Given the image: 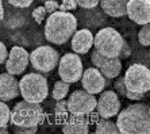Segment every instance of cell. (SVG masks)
Returning a JSON list of instances; mask_svg holds the SVG:
<instances>
[{
  "label": "cell",
  "mask_w": 150,
  "mask_h": 134,
  "mask_svg": "<svg viewBox=\"0 0 150 134\" xmlns=\"http://www.w3.org/2000/svg\"><path fill=\"white\" fill-rule=\"evenodd\" d=\"M77 31V18L69 11H56L45 23V38L50 43L64 45Z\"/></svg>",
  "instance_id": "obj_1"
},
{
  "label": "cell",
  "mask_w": 150,
  "mask_h": 134,
  "mask_svg": "<svg viewBox=\"0 0 150 134\" xmlns=\"http://www.w3.org/2000/svg\"><path fill=\"white\" fill-rule=\"evenodd\" d=\"M119 131L123 134H150V111L145 103H134L118 114Z\"/></svg>",
  "instance_id": "obj_2"
},
{
  "label": "cell",
  "mask_w": 150,
  "mask_h": 134,
  "mask_svg": "<svg viewBox=\"0 0 150 134\" xmlns=\"http://www.w3.org/2000/svg\"><path fill=\"white\" fill-rule=\"evenodd\" d=\"M45 118L43 108L39 103H33L27 100L18 102L12 108L11 122L14 126L21 127H38Z\"/></svg>",
  "instance_id": "obj_3"
},
{
  "label": "cell",
  "mask_w": 150,
  "mask_h": 134,
  "mask_svg": "<svg viewBox=\"0 0 150 134\" xmlns=\"http://www.w3.org/2000/svg\"><path fill=\"white\" fill-rule=\"evenodd\" d=\"M21 95L25 100L33 103H42L49 94L47 80L41 73H27L19 81Z\"/></svg>",
  "instance_id": "obj_4"
},
{
  "label": "cell",
  "mask_w": 150,
  "mask_h": 134,
  "mask_svg": "<svg viewBox=\"0 0 150 134\" xmlns=\"http://www.w3.org/2000/svg\"><path fill=\"white\" fill-rule=\"evenodd\" d=\"M125 39L118 30L112 27L100 28L95 35V49L105 57H119Z\"/></svg>",
  "instance_id": "obj_5"
},
{
  "label": "cell",
  "mask_w": 150,
  "mask_h": 134,
  "mask_svg": "<svg viewBox=\"0 0 150 134\" xmlns=\"http://www.w3.org/2000/svg\"><path fill=\"white\" fill-rule=\"evenodd\" d=\"M59 54L52 46H39L30 54V64L37 72L49 73L59 64Z\"/></svg>",
  "instance_id": "obj_6"
},
{
  "label": "cell",
  "mask_w": 150,
  "mask_h": 134,
  "mask_svg": "<svg viewBox=\"0 0 150 134\" xmlns=\"http://www.w3.org/2000/svg\"><path fill=\"white\" fill-rule=\"evenodd\" d=\"M125 81L129 91L146 94L150 91V69L142 64H133L126 71Z\"/></svg>",
  "instance_id": "obj_7"
},
{
  "label": "cell",
  "mask_w": 150,
  "mask_h": 134,
  "mask_svg": "<svg viewBox=\"0 0 150 134\" xmlns=\"http://www.w3.org/2000/svg\"><path fill=\"white\" fill-rule=\"evenodd\" d=\"M83 73V61L79 53H67L61 57L58 64V74L61 80L73 84L81 80Z\"/></svg>",
  "instance_id": "obj_8"
},
{
  "label": "cell",
  "mask_w": 150,
  "mask_h": 134,
  "mask_svg": "<svg viewBox=\"0 0 150 134\" xmlns=\"http://www.w3.org/2000/svg\"><path fill=\"white\" fill-rule=\"evenodd\" d=\"M96 107H98V99L95 98L93 94L85 89H77L72 92L68 99V108L70 114L88 115L93 113Z\"/></svg>",
  "instance_id": "obj_9"
},
{
  "label": "cell",
  "mask_w": 150,
  "mask_h": 134,
  "mask_svg": "<svg viewBox=\"0 0 150 134\" xmlns=\"http://www.w3.org/2000/svg\"><path fill=\"white\" fill-rule=\"evenodd\" d=\"M108 80L110 79L105 77L99 68L93 67L84 71L83 77H81V84H83V88L85 91L96 95V94H101L104 91L105 85H110Z\"/></svg>",
  "instance_id": "obj_10"
},
{
  "label": "cell",
  "mask_w": 150,
  "mask_h": 134,
  "mask_svg": "<svg viewBox=\"0 0 150 134\" xmlns=\"http://www.w3.org/2000/svg\"><path fill=\"white\" fill-rule=\"evenodd\" d=\"M28 62H30V56H28L27 50L21 46H14L10 50V56L4 65H6V71L8 73L19 76L23 72H26Z\"/></svg>",
  "instance_id": "obj_11"
},
{
  "label": "cell",
  "mask_w": 150,
  "mask_h": 134,
  "mask_svg": "<svg viewBox=\"0 0 150 134\" xmlns=\"http://www.w3.org/2000/svg\"><path fill=\"white\" fill-rule=\"evenodd\" d=\"M98 113L100 118H112L120 113V100L115 91H104L98 99Z\"/></svg>",
  "instance_id": "obj_12"
},
{
  "label": "cell",
  "mask_w": 150,
  "mask_h": 134,
  "mask_svg": "<svg viewBox=\"0 0 150 134\" xmlns=\"http://www.w3.org/2000/svg\"><path fill=\"white\" fill-rule=\"evenodd\" d=\"M127 16L137 25L150 23V0H130L127 4Z\"/></svg>",
  "instance_id": "obj_13"
},
{
  "label": "cell",
  "mask_w": 150,
  "mask_h": 134,
  "mask_svg": "<svg viewBox=\"0 0 150 134\" xmlns=\"http://www.w3.org/2000/svg\"><path fill=\"white\" fill-rule=\"evenodd\" d=\"M18 95H21V85L15 79V74L4 72L0 76V99L4 102L12 100Z\"/></svg>",
  "instance_id": "obj_14"
},
{
  "label": "cell",
  "mask_w": 150,
  "mask_h": 134,
  "mask_svg": "<svg viewBox=\"0 0 150 134\" xmlns=\"http://www.w3.org/2000/svg\"><path fill=\"white\" fill-rule=\"evenodd\" d=\"M95 45V37L89 28H81L72 37V50L79 54H87Z\"/></svg>",
  "instance_id": "obj_15"
},
{
  "label": "cell",
  "mask_w": 150,
  "mask_h": 134,
  "mask_svg": "<svg viewBox=\"0 0 150 134\" xmlns=\"http://www.w3.org/2000/svg\"><path fill=\"white\" fill-rule=\"evenodd\" d=\"M62 131L65 134H87L89 131V121L87 115L70 114L64 122Z\"/></svg>",
  "instance_id": "obj_16"
},
{
  "label": "cell",
  "mask_w": 150,
  "mask_h": 134,
  "mask_svg": "<svg viewBox=\"0 0 150 134\" xmlns=\"http://www.w3.org/2000/svg\"><path fill=\"white\" fill-rule=\"evenodd\" d=\"M129 1L130 0H100V7L108 16L120 18L127 14Z\"/></svg>",
  "instance_id": "obj_17"
},
{
  "label": "cell",
  "mask_w": 150,
  "mask_h": 134,
  "mask_svg": "<svg viewBox=\"0 0 150 134\" xmlns=\"http://www.w3.org/2000/svg\"><path fill=\"white\" fill-rule=\"evenodd\" d=\"M101 73L104 74L107 79H115L119 76V73L122 72V61L120 57H111L105 61V64L101 68H99Z\"/></svg>",
  "instance_id": "obj_18"
},
{
  "label": "cell",
  "mask_w": 150,
  "mask_h": 134,
  "mask_svg": "<svg viewBox=\"0 0 150 134\" xmlns=\"http://www.w3.org/2000/svg\"><path fill=\"white\" fill-rule=\"evenodd\" d=\"M95 131L98 134H116L120 133L119 131L118 123L110 121V118H100L96 123V129Z\"/></svg>",
  "instance_id": "obj_19"
},
{
  "label": "cell",
  "mask_w": 150,
  "mask_h": 134,
  "mask_svg": "<svg viewBox=\"0 0 150 134\" xmlns=\"http://www.w3.org/2000/svg\"><path fill=\"white\" fill-rule=\"evenodd\" d=\"M69 85H70L69 83H67V81H64V80L57 81L56 84H54V87H53V92H52L53 99L61 100V99L65 98L69 94Z\"/></svg>",
  "instance_id": "obj_20"
},
{
  "label": "cell",
  "mask_w": 150,
  "mask_h": 134,
  "mask_svg": "<svg viewBox=\"0 0 150 134\" xmlns=\"http://www.w3.org/2000/svg\"><path fill=\"white\" fill-rule=\"evenodd\" d=\"M11 115H12V110H10L8 104H6L4 100L0 103V126L7 127L8 122L11 121Z\"/></svg>",
  "instance_id": "obj_21"
},
{
  "label": "cell",
  "mask_w": 150,
  "mask_h": 134,
  "mask_svg": "<svg viewBox=\"0 0 150 134\" xmlns=\"http://www.w3.org/2000/svg\"><path fill=\"white\" fill-rule=\"evenodd\" d=\"M138 41L141 42V45L149 46L150 45V23L143 25L142 28L138 33Z\"/></svg>",
  "instance_id": "obj_22"
},
{
  "label": "cell",
  "mask_w": 150,
  "mask_h": 134,
  "mask_svg": "<svg viewBox=\"0 0 150 134\" xmlns=\"http://www.w3.org/2000/svg\"><path fill=\"white\" fill-rule=\"evenodd\" d=\"M68 113H69V108H68V100L65 102L64 99L61 100H57L56 107H54V114H56L57 118H64L67 116Z\"/></svg>",
  "instance_id": "obj_23"
},
{
  "label": "cell",
  "mask_w": 150,
  "mask_h": 134,
  "mask_svg": "<svg viewBox=\"0 0 150 134\" xmlns=\"http://www.w3.org/2000/svg\"><path fill=\"white\" fill-rule=\"evenodd\" d=\"M108 58L110 57H105L104 54H101L100 52L96 50V49H95L93 52H92V54H91V61H92V64H93L96 68H101Z\"/></svg>",
  "instance_id": "obj_24"
},
{
  "label": "cell",
  "mask_w": 150,
  "mask_h": 134,
  "mask_svg": "<svg viewBox=\"0 0 150 134\" xmlns=\"http://www.w3.org/2000/svg\"><path fill=\"white\" fill-rule=\"evenodd\" d=\"M46 14H47V11H46L45 6H39V7H37L33 11V18H34V21L37 23L41 25L42 22H43V19L46 18Z\"/></svg>",
  "instance_id": "obj_25"
},
{
  "label": "cell",
  "mask_w": 150,
  "mask_h": 134,
  "mask_svg": "<svg viewBox=\"0 0 150 134\" xmlns=\"http://www.w3.org/2000/svg\"><path fill=\"white\" fill-rule=\"evenodd\" d=\"M115 91L126 98V95H127V87H126L125 76H120V77L118 76V80L115 81Z\"/></svg>",
  "instance_id": "obj_26"
},
{
  "label": "cell",
  "mask_w": 150,
  "mask_h": 134,
  "mask_svg": "<svg viewBox=\"0 0 150 134\" xmlns=\"http://www.w3.org/2000/svg\"><path fill=\"white\" fill-rule=\"evenodd\" d=\"M79 7H83L84 10H95L100 4V0H77Z\"/></svg>",
  "instance_id": "obj_27"
},
{
  "label": "cell",
  "mask_w": 150,
  "mask_h": 134,
  "mask_svg": "<svg viewBox=\"0 0 150 134\" xmlns=\"http://www.w3.org/2000/svg\"><path fill=\"white\" fill-rule=\"evenodd\" d=\"M77 7H79L77 0H62L59 10L61 11H73V10H76Z\"/></svg>",
  "instance_id": "obj_28"
},
{
  "label": "cell",
  "mask_w": 150,
  "mask_h": 134,
  "mask_svg": "<svg viewBox=\"0 0 150 134\" xmlns=\"http://www.w3.org/2000/svg\"><path fill=\"white\" fill-rule=\"evenodd\" d=\"M43 6H45V8H46V11H47V14H49V15L50 14H54V12H56V11H58L59 7H61L57 0H49V1H46Z\"/></svg>",
  "instance_id": "obj_29"
},
{
  "label": "cell",
  "mask_w": 150,
  "mask_h": 134,
  "mask_svg": "<svg viewBox=\"0 0 150 134\" xmlns=\"http://www.w3.org/2000/svg\"><path fill=\"white\" fill-rule=\"evenodd\" d=\"M33 1L34 0H8V3L16 8H27L33 4Z\"/></svg>",
  "instance_id": "obj_30"
},
{
  "label": "cell",
  "mask_w": 150,
  "mask_h": 134,
  "mask_svg": "<svg viewBox=\"0 0 150 134\" xmlns=\"http://www.w3.org/2000/svg\"><path fill=\"white\" fill-rule=\"evenodd\" d=\"M38 127H21V126H15L14 131L16 134H34L37 133Z\"/></svg>",
  "instance_id": "obj_31"
},
{
  "label": "cell",
  "mask_w": 150,
  "mask_h": 134,
  "mask_svg": "<svg viewBox=\"0 0 150 134\" xmlns=\"http://www.w3.org/2000/svg\"><path fill=\"white\" fill-rule=\"evenodd\" d=\"M8 56H10V53L7 52V48H6V45H4L3 42H1V43H0V62L6 64Z\"/></svg>",
  "instance_id": "obj_32"
},
{
  "label": "cell",
  "mask_w": 150,
  "mask_h": 134,
  "mask_svg": "<svg viewBox=\"0 0 150 134\" xmlns=\"http://www.w3.org/2000/svg\"><path fill=\"white\" fill-rule=\"evenodd\" d=\"M130 54H131L130 45H129V42H127V41H125V43H123V48H122V52H120L119 57H120V60H122V58H127V57H130Z\"/></svg>",
  "instance_id": "obj_33"
},
{
  "label": "cell",
  "mask_w": 150,
  "mask_h": 134,
  "mask_svg": "<svg viewBox=\"0 0 150 134\" xmlns=\"http://www.w3.org/2000/svg\"><path fill=\"white\" fill-rule=\"evenodd\" d=\"M143 96H145V94H141V92H134V91H129V89H127V95H126V98L130 99V100H141Z\"/></svg>",
  "instance_id": "obj_34"
},
{
  "label": "cell",
  "mask_w": 150,
  "mask_h": 134,
  "mask_svg": "<svg viewBox=\"0 0 150 134\" xmlns=\"http://www.w3.org/2000/svg\"><path fill=\"white\" fill-rule=\"evenodd\" d=\"M1 133H3V134L7 133V130H6V127H1Z\"/></svg>",
  "instance_id": "obj_35"
},
{
  "label": "cell",
  "mask_w": 150,
  "mask_h": 134,
  "mask_svg": "<svg viewBox=\"0 0 150 134\" xmlns=\"http://www.w3.org/2000/svg\"><path fill=\"white\" fill-rule=\"evenodd\" d=\"M39 1H42V3L45 4V3H46V1H49V0H39Z\"/></svg>",
  "instance_id": "obj_36"
},
{
  "label": "cell",
  "mask_w": 150,
  "mask_h": 134,
  "mask_svg": "<svg viewBox=\"0 0 150 134\" xmlns=\"http://www.w3.org/2000/svg\"><path fill=\"white\" fill-rule=\"evenodd\" d=\"M149 111H150V104H149Z\"/></svg>",
  "instance_id": "obj_37"
}]
</instances>
